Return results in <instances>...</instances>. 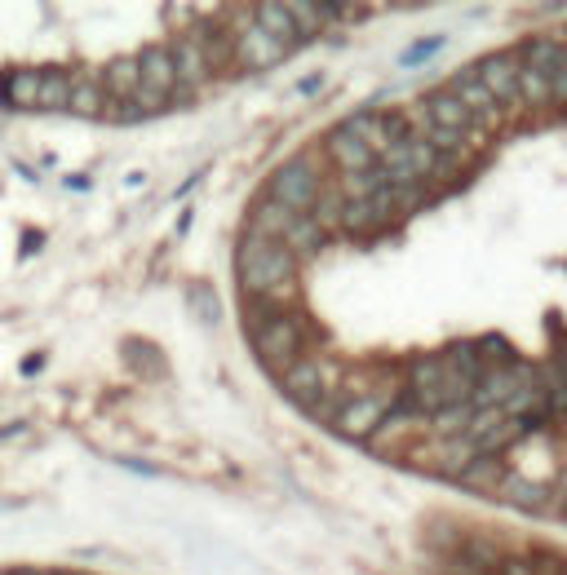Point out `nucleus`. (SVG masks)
I'll use <instances>...</instances> for the list:
<instances>
[{
	"label": "nucleus",
	"instance_id": "4468645a",
	"mask_svg": "<svg viewBox=\"0 0 567 575\" xmlns=\"http://www.w3.org/2000/svg\"><path fill=\"white\" fill-rule=\"evenodd\" d=\"M36 93H40V71H31V67L0 71V107H9V111H36Z\"/></svg>",
	"mask_w": 567,
	"mask_h": 575
},
{
	"label": "nucleus",
	"instance_id": "f257e3e1",
	"mask_svg": "<svg viewBox=\"0 0 567 575\" xmlns=\"http://www.w3.org/2000/svg\"><path fill=\"white\" fill-rule=\"evenodd\" d=\"M235 271H240V288L257 301H284L297 292V258L275 244V240H262V235H244L240 249H235Z\"/></svg>",
	"mask_w": 567,
	"mask_h": 575
},
{
	"label": "nucleus",
	"instance_id": "f8f14e48",
	"mask_svg": "<svg viewBox=\"0 0 567 575\" xmlns=\"http://www.w3.org/2000/svg\"><path fill=\"white\" fill-rule=\"evenodd\" d=\"M426 107V115H431V129H444V133H462V138H470L479 124H475V115L448 93V89H439V93H431V102H422Z\"/></svg>",
	"mask_w": 567,
	"mask_h": 575
},
{
	"label": "nucleus",
	"instance_id": "1a4fd4ad",
	"mask_svg": "<svg viewBox=\"0 0 567 575\" xmlns=\"http://www.w3.org/2000/svg\"><path fill=\"white\" fill-rule=\"evenodd\" d=\"M324 151H328V160L342 169V178H360V173H373V169H377V155H373L355 133H346L342 124L328 133Z\"/></svg>",
	"mask_w": 567,
	"mask_h": 575
},
{
	"label": "nucleus",
	"instance_id": "7ed1b4c3",
	"mask_svg": "<svg viewBox=\"0 0 567 575\" xmlns=\"http://www.w3.org/2000/svg\"><path fill=\"white\" fill-rule=\"evenodd\" d=\"M266 200H275V204H284V209H293L297 218H306V213L315 209V200H320V173L311 169V155H297V160L280 164V169L271 173Z\"/></svg>",
	"mask_w": 567,
	"mask_h": 575
},
{
	"label": "nucleus",
	"instance_id": "2eb2a0df",
	"mask_svg": "<svg viewBox=\"0 0 567 575\" xmlns=\"http://www.w3.org/2000/svg\"><path fill=\"white\" fill-rule=\"evenodd\" d=\"M98 84H102L107 102H133V93H138V62L133 58L107 62V71L98 75Z\"/></svg>",
	"mask_w": 567,
	"mask_h": 575
},
{
	"label": "nucleus",
	"instance_id": "f3484780",
	"mask_svg": "<svg viewBox=\"0 0 567 575\" xmlns=\"http://www.w3.org/2000/svg\"><path fill=\"white\" fill-rule=\"evenodd\" d=\"M524 58H528L524 67L550 75L555 67L567 62V40H559V36H533V40H524Z\"/></svg>",
	"mask_w": 567,
	"mask_h": 575
},
{
	"label": "nucleus",
	"instance_id": "dca6fc26",
	"mask_svg": "<svg viewBox=\"0 0 567 575\" xmlns=\"http://www.w3.org/2000/svg\"><path fill=\"white\" fill-rule=\"evenodd\" d=\"M497 496L510 501V505H519V510H546V505H550V487L528 483L524 474H506V478L497 483Z\"/></svg>",
	"mask_w": 567,
	"mask_h": 575
},
{
	"label": "nucleus",
	"instance_id": "9b49d317",
	"mask_svg": "<svg viewBox=\"0 0 567 575\" xmlns=\"http://www.w3.org/2000/svg\"><path fill=\"white\" fill-rule=\"evenodd\" d=\"M448 93H453V98L475 115V124H479V129H484V124H497V115H502V111H497V102L488 98V89L479 84V75H475V71H457Z\"/></svg>",
	"mask_w": 567,
	"mask_h": 575
},
{
	"label": "nucleus",
	"instance_id": "6ab92c4d",
	"mask_svg": "<svg viewBox=\"0 0 567 575\" xmlns=\"http://www.w3.org/2000/svg\"><path fill=\"white\" fill-rule=\"evenodd\" d=\"M102 107H107V93H102L98 75H80V80H71V98H67V111H71V115H80V120H98V115H102Z\"/></svg>",
	"mask_w": 567,
	"mask_h": 575
},
{
	"label": "nucleus",
	"instance_id": "4be33fe9",
	"mask_svg": "<svg viewBox=\"0 0 567 575\" xmlns=\"http://www.w3.org/2000/svg\"><path fill=\"white\" fill-rule=\"evenodd\" d=\"M519 107H550V80L533 67H519Z\"/></svg>",
	"mask_w": 567,
	"mask_h": 575
},
{
	"label": "nucleus",
	"instance_id": "6e6552de",
	"mask_svg": "<svg viewBox=\"0 0 567 575\" xmlns=\"http://www.w3.org/2000/svg\"><path fill=\"white\" fill-rule=\"evenodd\" d=\"M519 58L515 53H488L479 67H475V75H479V84L488 89V98L493 102H506V107H519Z\"/></svg>",
	"mask_w": 567,
	"mask_h": 575
},
{
	"label": "nucleus",
	"instance_id": "9d476101",
	"mask_svg": "<svg viewBox=\"0 0 567 575\" xmlns=\"http://www.w3.org/2000/svg\"><path fill=\"white\" fill-rule=\"evenodd\" d=\"M169 58H173V75H178V93H195L204 80H209V62H204V49L195 44V36H178L173 44H164Z\"/></svg>",
	"mask_w": 567,
	"mask_h": 575
},
{
	"label": "nucleus",
	"instance_id": "39448f33",
	"mask_svg": "<svg viewBox=\"0 0 567 575\" xmlns=\"http://www.w3.org/2000/svg\"><path fill=\"white\" fill-rule=\"evenodd\" d=\"M337 376H342V367H337L333 359H297V363L280 376V385H284L288 399H297L302 407H311L324 390H337Z\"/></svg>",
	"mask_w": 567,
	"mask_h": 575
},
{
	"label": "nucleus",
	"instance_id": "20e7f679",
	"mask_svg": "<svg viewBox=\"0 0 567 575\" xmlns=\"http://www.w3.org/2000/svg\"><path fill=\"white\" fill-rule=\"evenodd\" d=\"M395 394H399V385H391V390L382 385V390H373V394L346 399L342 412L333 416L337 434H346V438H373V434L386 425V416L395 412Z\"/></svg>",
	"mask_w": 567,
	"mask_h": 575
},
{
	"label": "nucleus",
	"instance_id": "393cba45",
	"mask_svg": "<svg viewBox=\"0 0 567 575\" xmlns=\"http://www.w3.org/2000/svg\"><path fill=\"white\" fill-rule=\"evenodd\" d=\"M502 575H533V563H519V558H510V563H502Z\"/></svg>",
	"mask_w": 567,
	"mask_h": 575
},
{
	"label": "nucleus",
	"instance_id": "ddd939ff",
	"mask_svg": "<svg viewBox=\"0 0 567 575\" xmlns=\"http://www.w3.org/2000/svg\"><path fill=\"white\" fill-rule=\"evenodd\" d=\"M293 226H297V213L262 195V200L253 204V213H249V231H244V235H262V240H275V244H284V235H288Z\"/></svg>",
	"mask_w": 567,
	"mask_h": 575
},
{
	"label": "nucleus",
	"instance_id": "a211bd4d",
	"mask_svg": "<svg viewBox=\"0 0 567 575\" xmlns=\"http://www.w3.org/2000/svg\"><path fill=\"white\" fill-rule=\"evenodd\" d=\"M71 71L62 67H44L40 71V93H36V111H67V98H71Z\"/></svg>",
	"mask_w": 567,
	"mask_h": 575
},
{
	"label": "nucleus",
	"instance_id": "423d86ee",
	"mask_svg": "<svg viewBox=\"0 0 567 575\" xmlns=\"http://www.w3.org/2000/svg\"><path fill=\"white\" fill-rule=\"evenodd\" d=\"M284 53H288V44L275 40V36H266L253 18L231 31V62H240V67H249V71L275 67V62H284Z\"/></svg>",
	"mask_w": 567,
	"mask_h": 575
},
{
	"label": "nucleus",
	"instance_id": "b1692460",
	"mask_svg": "<svg viewBox=\"0 0 567 575\" xmlns=\"http://www.w3.org/2000/svg\"><path fill=\"white\" fill-rule=\"evenodd\" d=\"M546 80H550V107H564L567 102V62L564 67H555Z\"/></svg>",
	"mask_w": 567,
	"mask_h": 575
},
{
	"label": "nucleus",
	"instance_id": "5701e85b",
	"mask_svg": "<svg viewBox=\"0 0 567 575\" xmlns=\"http://www.w3.org/2000/svg\"><path fill=\"white\" fill-rule=\"evenodd\" d=\"M470 416H475V407L470 403H457V407H444L439 412V421H435V430L444 434V438H457L466 425H470Z\"/></svg>",
	"mask_w": 567,
	"mask_h": 575
},
{
	"label": "nucleus",
	"instance_id": "0eeeda50",
	"mask_svg": "<svg viewBox=\"0 0 567 575\" xmlns=\"http://www.w3.org/2000/svg\"><path fill=\"white\" fill-rule=\"evenodd\" d=\"M342 129L355 133L373 155H382V151L395 147L399 138H408V124H404L399 111H360V115H351Z\"/></svg>",
	"mask_w": 567,
	"mask_h": 575
},
{
	"label": "nucleus",
	"instance_id": "aec40b11",
	"mask_svg": "<svg viewBox=\"0 0 567 575\" xmlns=\"http://www.w3.org/2000/svg\"><path fill=\"white\" fill-rule=\"evenodd\" d=\"M457 478H462L466 487H475V492H488V487L497 492V483L506 478V470H502V461H497V456L479 452V456H475V461H470V465H466V470H462Z\"/></svg>",
	"mask_w": 567,
	"mask_h": 575
},
{
	"label": "nucleus",
	"instance_id": "412c9836",
	"mask_svg": "<svg viewBox=\"0 0 567 575\" xmlns=\"http://www.w3.org/2000/svg\"><path fill=\"white\" fill-rule=\"evenodd\" d=\"M320 244H324V231H320V226H315L311 218H297V226H293V231L284 235V249H288V253H293L297 262H302V258H311V253H315Z\"/></svg>",
	"mask_w": 567,
	"mask_h": 575
},
{
	"label": "nucleus",
	"instance_id": "f03ea898",
	"mask_svg": "<svg viewBox=\"0 0 567 575\" xmlns=\"http://www.w3.org/2000/svg\"><path fill=\"white\" fill-rule=\"evenodd\" d=\"M253 332V350L271 372H288L302 359V319L297 314H266V319H249Z\"/></svg>",
	"mask_w": 567,
	"mask_h": 575
}]
</instances>
